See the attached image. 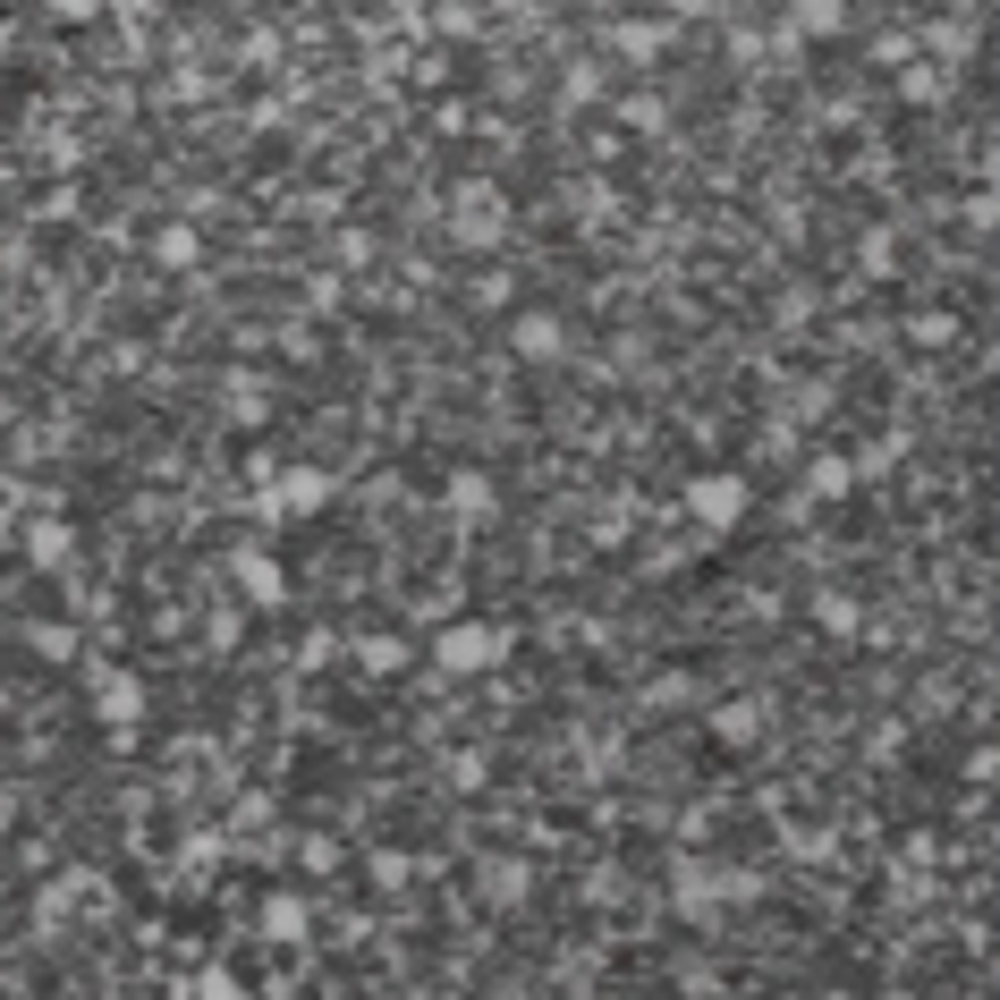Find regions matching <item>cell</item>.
Wrapping results in <instances>:
<instances>
[{"instance_id": "cell-1", "label": "cell", "mask_w": 1000, "mask_h": 1000, "mask_svg": "<svg viewBox=\"0 0 1000 1000\" xmlns=\"http://www.w3.org/2000/svg\"><path fill=\"white\" fill-rule=\"evenodd\" d=\"M450 662H492V636H484V628H458V636H450Z\"/></svg>"}, {"instance_id": "cell-2", "label": "cell", "mask_w": 1000, "mask_h": 1000, "mask_svg": "<svg viewBox=\"0 0 1000 1000\" xmlns=\"http://www.w3.org/2000/svg\"><path fill=\"white\" fill-rule=\"evenodd\" d=\"M204 1000H238V984H229V975H204Z\"/></svg>"}]
</instances>
